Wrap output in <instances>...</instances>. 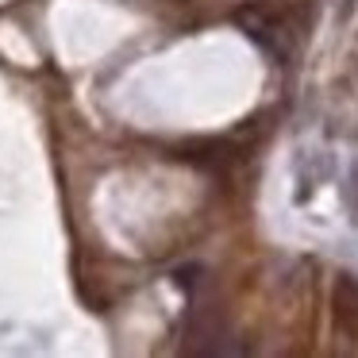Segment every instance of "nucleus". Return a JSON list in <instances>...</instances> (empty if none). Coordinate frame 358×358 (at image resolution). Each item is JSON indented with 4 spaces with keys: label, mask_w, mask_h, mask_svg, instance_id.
Masks as SVG:
<instances>
[{
    "label": "nucleus",
    "mask_w": 358,
    "mask_h": 358,
    "mask_svg": "<svg viewBox=\"0 0 358 358\" xmlns=\"http://www.w3.org/2000/svg\"><path fill=\"white\" fill-rule=\"evenodd\" d=\"M331 308H335V324H339V331H347L350 339H358V278L339 273L335 293H331Z\"/></svg>",
    "instance_id": "obj_1"
},
{
    "label": "nucleus",
    "mask_w": 358,
    "mask_h": 358,
    "mask_svg": "<svg viewBox=\"0 0 358 358\" xmlns=\"http://www.w3.org/2000/svg\"><path fill=\"white\" fill-rule=\"evenodd\" d=\"M173 281H178L181 289H189V293H193L196 281H201V266H181V270H173Z\"/></svg>",
    "instance_id": "obj_3"
},
{
    "label": "nucleus",
    "mask_w": 358,
    "mask_h": 358,
    "mask_svg": "<svg viewBox=\"0 0 358 358\" xmlns=\"http://www.w3.org/2000/svg\"><path fill=\"white\" fill-rule=\"evenodd\" d=\"M343 201H347V212H350V220L358 224V158L350 162V170H347V185H343Z\"/></svg>",
    "instance_id": "obj_2"
}]
</instances>
